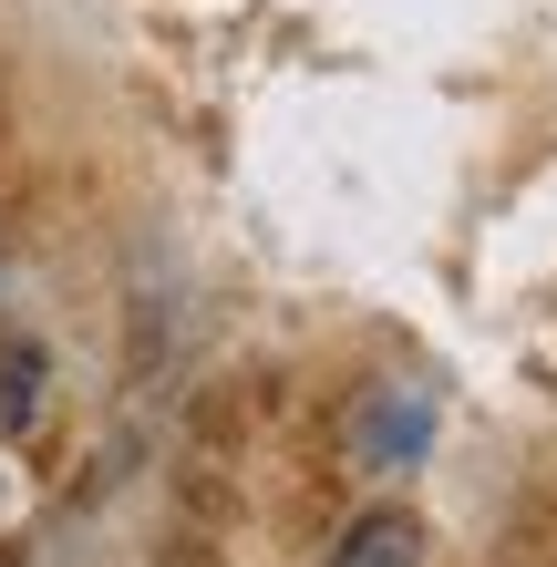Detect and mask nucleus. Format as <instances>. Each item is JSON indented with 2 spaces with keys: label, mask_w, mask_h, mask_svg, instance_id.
I'll list each match as a JSON object with an SVG mask.
<instances>
[{
  "label": "nucleus",
  "mask_w": 557,
  "mask_h": 567,
  "mask_svg": "<svg viewBox=\"0 0 557 567\" xmlns=\"http://www.w3.org/2000/svg\"><path fill=\"white\" fill-rule=\"evenodd\" d=\"M331 567H423V526L403 506H372V516H351V537Z\"/></svg>",
  "instance_id": "nucleus-1"
},
{
  "label": "nucleus",
  "mask_w": 557,
  "mask_h": 567,
  "mask_svg": "<svg viewBox=\"0 0 557 567\" xmlns=\"http://www.w3.org/2000/svg\"><path fill=\"white\" fill-rule=\"evenodd\" d=\"M31 423H42V351L0 341V433H31Z\"/></svg>",
  "instance_id": "nucleus-2"
},
{
  "label": "nucleus",
  "mask_w": 557,
  "mask_h": 567,
  "mask_svg": "<svg viewBox=\"0 0 557 567\" xmlns=\"http://www.w3.org/2000/svg\"><path fill=\"white\" fill-rule=\"evenodd\" d=\"M423 423H434V413H423V392H403V403H392V413H382V403L362 413V444H372L382 464H403V454L423 444Z\"/></svg>",
  "instance_id": "nucleus-3"
}]
</instances>
